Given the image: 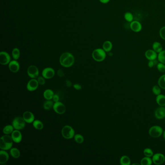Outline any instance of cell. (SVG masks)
I'll list each match as a JSON object with an SVG mask.
<instances>
[{
	"label": "cell",
	"instance_id": "cell-1",
	"mask_svg": "<svg viewBox=\"0 0 165 165\" xmlns=\"http://www.w3.org/2000/svg\"><path fill=\"white\" fill-rule=\"evenodd\" d=\"M75 59L73 55L69 52L62 54L60 58V64L65 67H72L74 63Z\"/></svg>",
	"mask_w": 165,
	"mask_h": 165
},
{
	"label": "cell",
	"instance_id": "cell-2",
	"mask_svg": "<svg viewBox=\"0 0 165 165\" xmlns=\"http://www.w3.org/2000/svg\"><path fill=\"white\" fill-rule=\"evenodd\" d=\"M13 142L11 136L5 134L0 139V148L3 150H10L12 147Z\"/></svg>",
	"mask_w": 165,
	"mask_h": 165
},
{
	"label": "cell",
	"instance_id": "cell-3",
	"mask_svg": "<svg viewBox=\"0 0 165 165\" xmlns=\"http://www.w3.org/2000/svg\"><path fill=\"white\" fill-rule=\"evenodd\" d=\"M62 135L65 139H72L74 137L75 132L72 126L67 125L62 128Z\"/></svg>",
	"mask_w": 165,
	"mask_h": 165
},
{
	"label": "cell",
	"instance_id": "cell-4",
	"mask_svg": "<svg viewBox=\"0 0 165 165\" xmlns=\"http://www.w3.org/2000/svg\"><path fill=\"white\" fill-rule=\"evenodd\" d=\"M105 52L103 49H96L92 52V58L96 62H102L105 59L106 57Z\"/></svg>",
	"mask_w": 165,
	"mask_h": 165
},
{
	"label": "cell",
	"instance_id": "cell-5",
	"mask_svg": "<svg viewBox=\"0 0 165 165\" xmlns=\"http://www.w3.org/2000/svg\"><path fill=\"white\" fill-rule=\"evenodd\" d=\"M26 123L23 117H16L12 121V125L15 129L20 130L24 128L26 126Z\"/></svg>",
	"mask_w": 165,
	"mask_h": 165
},
{
	"label": "cell",
	"instance_id": "cell-6",
	"mask_svg": "<svg viewBox=\"0 0 165 165\" xmlns=\"http://www.w3.org/2000/svg\"><path fill=\"white\" fill-rule=\"evenodd\" d=\"M149 134L153 138H158L163 133L162 128L159 126H154L149 130Z\"/></svg>",
	"mask_w": 165,
	"mask_h": 165
},
{
	"label": "cell",
	"instance_id": "cell-7",
	"mask_svg": "<svg viewBox=\"0 0 165 165\" xmlns=\"http://www.w3.org/2000/svg\"><path fill=\"white\" fill-rule=\"evenodd\" d=\"M54 112L58 114H63L66 112V107L62 102H55L53 107Z\"/></svg>",
	"mask_w": 165,
	"mask_h": 165
},
{
	"label": "cell",
	"instance_id": "cell-8",
	"mask_svg": "<svg viewBox=\"0 0 165 165\" xmlns=\"http://www.w3.org/2000/svg\"><path fill=\"white\" fill-rule=\"evenodd\" d=\"M27 74L30 78L36 79L38 78L39 76V70L35 65H31L28 68Z\"/></svg>",
	"mask_w": 165,
	"mask_h": 165
},
{
	"label": "cell",
	"instance_id": "cell-9",
	"mask_svg": "<svg viewBox=\"0 0 165 165\" xmlns=\"http://www.w3.org/2000/svg\"><path fill=\"white\" fill-rule=\"evenodd\" d=\"M11 62V57L7 52L1 51L0 53V63L3 65H8Z\"/></svg>",
	"mask_w": 165,
	"mask_h": 165
},
{
	"label": "cell",
	"instance_id": "cell-10",
	"mask_svg": "<svg viewBox=\"0 0 165 165\" xmlns=\"http://www.w3.org/2000/svg\"><path fill=\"white\" fill-rule=\"evenodd\" d=\"M39 83L36 79H32L30 80L27 84V89L30 92L36 91L39 86Z\"/></svg>",
	"mask_w": 165,
	"mask_h": 165
},
{
	"label": "cell",
	"instance_id": "cell-11",
	"mask_svg": "<svg viewBox=\"0 0 165 165\" xmlns=\"http://www.w3.org/2000/svg\"><path fill=\"white\" fill-rule=\"evenodd\" d=\"M55 71L51 67H47L44 69L42 72V76L46 79H50L55 75Z\"/></svg>",
	"mask_w": 165,
	"mask_h": 165
},
{
	"label": "cell",
	"instance_id": "cell-12",
	"mask_svg": "<svg viewBox=\"0 0 165 165\" xmlns=\"http://www.w3.org/2000/svg\"><path fill=\"white\" fill-rule=\"evenodd\" d=\"M23 118L24 119L26 123H31L35 120V117L32 112L29 111H26L23 114Z\"/></svg>",
	"mask_w": 165,
	"mask_h": 165
},
{
	"label": "cell",
	"instance_id": "cell-13",
	"mask_svg": "<svg viewBox=\"0 0 165 165\" xmlns=\"http://www.w3.org/2000/svg\"><path fill=\"white\" fill-rule=\"evenodd\" d=\"M11 137L14 143H19L22 139V136L21 133L18 130L15 129L11 134Z\"/></svg>",
	"mask_w": 165,
	"mask_h": 165
},
{
	"label": "cell",
	"instance_id": "cell-14",
	"mask_svg": "<svg viewBox=\"0 0 165 165\" xmlns=\"http://www.w3.org/2000/svg\"><path fill=\"white\" fill-rule=\"evenodd\" d=\"M165 156L161 154H155L153 155L152 161L156 165H161L165 162Z\"/></svg>",
	"mask_w": 165,
	"mask_h": 165
},
{
	"label": "cell",
	"instance_id": "cell-15",
	"mask_svg": "<svg viewBox=\"0 0 165 165\" xmlns=\"http://www.w3.org/2000/svg\"><path fill=\"white\" fill-rule=\"evenodd\" d=\"M9 68L10 71L12 72V73H17L20 70V64L16 60H13L9 63Z\"/></svg>",
	"mask_w": 165,
	"mask_h": 165
},
{
	"label": "cell",
	"instance_id": "cell-16",
	"mask_svg": "<svg viewBox=\"0 0 165 165\" xmlns=\"http://www.w3.org/2000/svg\"><path fill=\"white\" fill-rule=\"evenodd\" d=\"M155 116L157 119H164L165 118V108L162 107H159L155 112Z\"/></svg>",
	"mask_w": 165,
	"mask_h": 165
},
{
	"label": "cell",
	"instance_id": "cell-17",
	"mask_svg": "<svg viewBox=\"0 0 165 165\" xmlns=\"http://www.w3.org/2000/svg\"><path fill=\"white\" fill-rule=\"evenodd\" d=\"M9 158V155L8 152L5 150H2L0 151V164L1 165L5 164L8 162Z\"/></svg>",
	"mask_w": 165,
	"mask_h": 165
},
{
	"label": "cell",
	"instance_id": "cell-18",
	"mask_svg": "<svg viewBox=\"0 0 165 165\" xmlns=\"http://www.w3.org/2000/svg\"><path fill=\"white\" fill-rule=\"evenodd\" d=\"M130 28L133 32H138L142 30V25L139 21H133L130 24Z\"/></svg>",
	"mask_w": 165,
	"mask_h": 165
},
{
	"label": "cell",
	"instance_id": "cell-19",
	"mask_svg": "<svg viewBox=\"0 0 165 165\" xmlns=\"http://www.w3.org/2000/svg\"><path fill=\"white\" fill-rule=\"evenodd\" d=\"M145 55L146 58L150 61L155 60L157 57V52L152 50H147L145 53Z\"/></svg>",
	"mask_w": 165,
	"mask_h": 165
},
{
	"label": "cell",
	"instance_id": "cell-20",
	"mask_svg": "<svg viewBox=\"0 0 165 165\" xmlns=\"http://www.w3.org/2000/svg\"><path fill=\"white\" fill-rule=\"evenodd\" d=\"M54 95V94L53 91L50 89H47L44 91V94H43L44 98L46 100H51L53 99Z\"/></svg>",
	"mask_w": 165,
	"mask_h": 165
},
{
	"label": "cell",
	"instance_id": "cell-21",
	"mask_svg": "<svg viewBox=\"0 0 165 165\" xmlns=\"http://www.w3.org/2000/svg\"><path fill=\"white\" fill-rule=\"evenodd\" d=\"M10 154L14 158L18 159L20 158V152L18 149L16 148H12L10 150Z\"/></svg>",
	"mask_w": 165,
	"mask_h": 165
},
{
	"label": "cell",
	"instance_id": "cell-22",
	"mask_svg": "<svg viewBox=\"0 0 165 165\" xmlns=\"http://www.w3.org/2000/svg\"><path fill=\"white\" fill-rule=\"evenodd\" d=\"M32 125L34 127L36 128V129L41 130L44 128V124L40 120H34V122L32 123Z\"/></svg>",
	"mask_w": 165,
	"mask_h": 165
},
{
	"label": "cell",
	"instance_id": "cell-23",
	"mask_svg": "<svg viewBox=\"0 0 165 165\" xmlns=\"http://www.w3.org/2000/svg\"><path fill=\"white\" fill-rule=\"evenodd\" d=\"M156 102L160 106L164 107L165 106V96L163 94H159L157 96L156 99Z\"/></svg>",
	"mask_w": 165,
	"mask_h": 165
},
{
	"label": "cell",
	"instance_id": "cell-24",
	"mask_svg": "<svg viewBox=\"0 0 165 165\" xmlns=\"http://www.w3.org/2000/svg\"><path fill=\"white\" fill-rule=\"evenodd\" d=\"M14 127L12 125H7L4 127L3 129V133L5 135H9L12 134L14 130Z\"/></svg>",
	"mask_w": 165,
	"mask_h": 165
},
{
	"label": "cell",
	"instance_id": "cell-25",
	"mask_svg": "<svg viewBox=\"0 0 165 165\" xmlns=\"http://www.w3.org/2000/svg\"><path fill=\"white\" fill-rule=\"evenodd\" d=\"M53 101L51 100H47L44 102L43 108L45 110H49L53 107Z\"/></svg>",
	"mask_w": 165,
	"mask_h": 165
},
{
	"label": "cell",
	"instance_id": "cell-26",
	"mask_svg": "<svg viewBox=\"0 0 165 165\" xmlns=\"http://www.w3.org/2000/svg\"><path fill=\"white\" fill-rule=\"evenodd\" d=\"M103 48L106 52L110 51L112 49V42L110 41H107L104 42L103 45Z\"/></svg>",
	"mask_w": 165,
	"mask_h": 165
},
{
	"label": "cell",
	"instance_id": "cell-27",
	"mask_svg": "<svg viewBox=\"0 0 165 165\" xmlns=\"http://www.w3.org/2000/svg\"><path fill=\"white\" fill-rule=\"evenodd\" d=\"M152 49H153V50H154L156 52L159 53L162 51L163 48H162V45L160 44L159 42H155L152 45Z\"/></svg>",
	"mask_w": 165,
	"mask_h": 165
},
{
	"label": "cell",
	"instance_id": "cell-28",
	"mask_svg": "<svg viewBox=\"0 0 165 165\" xmlns=\"http://www.w3.org/2000/svg\"><path fill=\"white\" fill-rule=\"evenodd\" d=\"M120 164L121 165H130L131 164V161L129 157L127 156L124 155L120 159Z\"/></svg>",
	"mask_w": 165,
	"mask_h": 165
},
{
	"label": "cell",
	"instance_id": "cell-29",
	"mask_svg": "<svg viewBox=\"0 0 165 165\" xmlns=\"http://www.w3.org/2000/svg\"><path fill=\"white\" fill-rule=\"evenodd\" d=\"M158 59L160 63L165 65V50H162L159 53L158 55Z\"/></svg>",
	"mask_w": 165,
	"mask_h": 165
},
{
	"label": "cell",
	"instance_id": "cell-30",
	"mask_svg": "<svg viewBox=\"0 0 165 165\" xmlns=\"http://www.w3.org/2000/svg\"><path fill=\"white\" fill-rule=\"evenodd\" d=\"M152 160L149 157H144L141 160V164L142 165H150L152 164Z\"/></svg>",
	"mask_w": 165,
	"mask_h": 165
},
{
	"label": "cell",
	"instance_id": "cell-31",
	"mask_svg": "<svg viewBox=\"0 0 165 165\" xmlns=\"http://www.w3.org/2000/svg\"><path fill=\"white\" fill-rule=\"evenodd\" d=\"M12 56L14 60H17L20 57V51L18 48H15L13 49L12 51Z\"/></svg>",
	"mask_w": 165,
	"mask_h": 165
},
{
	"label": "cell",
	"instance_id": "cell-32",
	"mask_svg": "<svg viewBox=\"0 0 165 165\" xmlns=\"http://www.w3.org/2000/svg\"><path fill=\"white\" fill-rule=\"evenodd\" d=\"M74 138L75 141L77 143H79V144L82 143H83V141H84V138H83V137L81 135L79 134L75 135Z\"/></svg>",
	"mask_w": 165,
	"mask_h": 165
},
{
	"label": "cell",
	"instance_id": "cell-33",
	"mask_svg": "<svg viewBox=\"0 0 165 165\" xmlns=\"http://www.w3.org/2000/svg\"><path fill=\"white\" fill-rule=\"evenodd\" d=\"M158 84L160 87L165 89V74L161 77L158 81Z\"/></svg>",
	"mask_w": 165,
	"mask_h": 165
},
{
	"label": "cell",
	"instance_id": "cell-34",
	"mask_svg": "<svg viewBox=\"0 0 165 165\" xmlns=\"http://www.w3.org/2000/svg\"><path fill=\"white\" fill-rule=\"evenodd\" d=\"M124 17H125V20L128 22H131L133 21V18H134L133 15L130 12H126L125 13Z\"/></svg>",
	"mask_w": 165,
	"mask_h": 165
},
{
	"label": "cell",
	"instance_id": "cell-35",
	"mask_svg": "<svg viewBox=\"0 0 165 165\" xmlns=\"http://www.w3.org/2000/svg\"><path fill=\"white\" fill-rule=\"evenodd\" d=\"M143 153L146 156L149 157H152L154 154V152H152V150L149 148H146L143 151Z\"/></svg>",
	"mask_w": 165,
	"mask_h": 165
},
{
	"label": "cell",
	"instance_id": "cell-36",
	"mask_svg": "<svg viewBox=\"0 0 165 165\" xmlns=\"http://www.w3.org/2000/svg\"><path fill=\"white\" fill-rule=\"evenodd\" d=\"M157 69L158 70V71L161 73H164L165 72V65L164 63H158L157 65Z\"/></svg>",
	"mask_w": 165,
	"mask_h": 165
},
{
	"label": "cell",
	"instance_id": "cell-37",
	"mask_svg": "<svg viewBox=\"0 0 165 165\" xmlns=\"http://www.w3.org/2000/svg\"><path fill=\"white\" fill-rule=\"evenodd\" d=\"M152 92H154V94L156 96L159 95L160 93H161V89L158 86H154L152 88Z\"/></svg>",
	"mask_w": 165,
	"mask_h": 165
},
{
	"label": "cell",
	"instance_id": "cell-38",
	"mask_svg": "<svg viewBox=\"0 0 165 165\" xmlns=\"http://www.w3.org/2000/svg\"><path fill=\"white\" fill-rule=\"evenodd\" d=\"M37 81L39 83V84L41 85H43L45 84V78L43 76H39L37 78Z\"/></svg>",
	"mask_w": 165,
	"mask_h": 165
},
{
	"label": "cell",
	"instance_id": "cell-39",
	"mask_svg": "<svg viewBox=\"0 0 165 165\" xmlns=\"http://www.w3.org/2000/svg\"><path fill=\"white\" fill-rule=\"evenodd\" d=\"M160 37L165 40V26L161 28L159 31Z\"/></svg>",
	"mask_w": 165,
	"mask_h": 165
},
{
	"label": "cell",
	"instance_id": "cell-40",
	"mask_svg": "<svg viewBox=\"0 0 165 165\" xmlns=\"http://www.w3.org/2000/svg\"><path fill=\"white\" fill-rule=\"evenodd\" d=\"M157 65H158V62L156 60V59L154 60H150L148 63V67L150 68Z\"/></svg>",
	"mask_w": 165,
	"mask_h": 165
},
{
	"label": "cell",
	"instance_id": "cell-41",
	"mask_svg": "<svg viewBox=\"0 0 165 165\" xmlns=\"http://www.w3.org/2000/svg\"><path fill=\"white\" fill-rule=\"evenodd\" d=\"M73 87L75 89H76L77 90H81V88H82V87H81V85L79 84H75L74 85H73Z\"/></svg>",
	"mask_w": 165,
	"mask_h": 165
},
{
	"label": "cell",
	"instance_id": "cell-42",
	"mask_svg": "<svg viewBox=\"0 0 165 165\" xmlns=\"http://www.w3.org/2000/svg\"><path fill=\"white\" fill-rule=\"evenodd\" d=\"M52 99H53V102H54V103H55V102H59V99H60V97L58 95H57V94H54Z\"/></svg>",
	"mask_w": 165,
	"mask_h": 165
},
{
	"label": "cell",
	"instance_id": "cell-43",
	"mask_svg": "<svg viewBox=\"0 0 165 165\" xmlns=\"http://www.w3.org/2000/svg\"><path fill=\"white\" fill-rule=\"evenodd\" d=\"M57 75L60 77H63L65 76V74L63 73V71L61 69H59L57 71Z\"/></svg>",
	"mask_w": 165,
	"mask_h": 165
},
{
	"label": "cell",
	"instance_id": "cell-44",
	"mask_svg": "<svg viewBox=\"0 0 165 165\" xmlns=\"http://www.w3.org/2000/svg\"><path fill=\"white\" fill-rule=\"evenodd\" d=\"M65 83H66V85H67V86L68 87H70L72 85V83L71 81H69V79H67V81H65Z\"/></svg>",
	"mask_w": 165,
	"mask_h": 165
},
{
	"label": "cell",
	"instance_id": "cell-45",
	"mask_svg": "<svg viewBox=\"0 0 165 165\" xmlns=\"http://www.w3.org/2000/svg\"><path fill=\"white\" fill-rule=\"evenodd\" d=\"M100 2H101L102 3H107L110 2V0H99Z\"/></svg>",
	"mask_w": 165,
	"mask_h": 165
},
{
	"label": "cell",
	"instance_id": "cell-46",
	"mask_svg": "<svg viewBox=\"0 0 165 165\" xmlns=\"http://www.w3.org/2000/svg\"><path fill=\"white\" fill-rule=\"evenodd\" d=\"M163 137H164V139H165V131H164V132Z\"/></svg>",
	"mask_w": 165,
	"mask_h": 165
}]
</instances>
